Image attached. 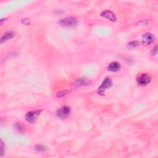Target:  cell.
Instances as JSON below:
<instances>
[{
    "label": "cell",
    "instance_id": "cell-1",
    "mask_svg": "<svg viewBox=\"0 0 158 158\" xmlns=\"http://www.w3.org/2000/svg\"><path fill=\"white\" fill-rule=\"evenodd\" d=\"M59 24L61 26L64 27H72L77 24V20L74 17H67L61 19Z\"/></svg>",
    "mask_w": 158,
    "mask_h": 158
},
{
    "label": "cell",
    "instance_id": "cell-2",
    "mask_svg": "<svg viewBox=\"0 0 158 158\" xmlns=\"http://www.w3.org/2000/svg\"><path fill=\"white\" fill-rule=\"evenodd\" d=\"M112 85H113V82L111 79L109 77L105 78L103 82H102V83L101 84V85L98 88L97 92L98 95H101V96H104L105 90L107 88H111Z\"/></svg>",
    "mask_w": 158,
    "mask_h": 158
},
{
    "label": "cell",
    "instance_id": "cell-3",
    "mask_svg": "<svg viewBox=\"0 0 158 158\" xmlns=\"http://www.w3.org/2000/svg\"><path fill=\"white\" fill-rule=\"evenodd\" d=\"M42 111V110H36V111L28 112L25 115L26 120L29 123H35Z\"/></svg>",
    "mask_w": 158,
    "mask_h": 158
},
{
    "label": "cell",
    "instance_id": "cell-4",
    "mask_svg": "<svg viewBox=\"0 0 158 158\" xmlns=\"http://www.w3.org/2000/svg\"><path fill=\"white\" fill-rule=\"evenodd\" d=\"M71 112V107L65 106L59 108L58 110L56 112V115L59 118L64 119L67 118V117L70 115Z\"/></svg>",
    "mask_w": 158,
    "mask_h": 158
},
{
    "label": "cell",
    "instance_id": "cell-5",
    "mask_svg": "<svg viewBox=\"0 0 158 158\" xmlns=\"http://www.w3.org/2000/svg\"><path fill=\"white\" fill-rule=\"evenodd\" d=\"M151 81H152V77H151L147 74H141L136 79V82L138 85L142 87L147 85L150 83Z\"/></svg>",
    "mask_w": 158,
    "mask_h": 158
},
{
    "label": "cell",
    "instance_id": "cell-6",
    "mask_svg": "<svg viewBox=\"0 0 158 158\" xmlns=\"http://www.w3.org/2000/svg\"><path fill=\"white\" fill-rule=\"evenodd\" d=\"M154 41V36L152 33H146L144 34L141 38V42L143 45L148 46L153 43Z\"/></svg>",
    "mask_w": 158,
    "mask_h": 158
},
{
    "label": "cell",
    "instance_id": "cell-7",
    "mask_svg": "<svg viewBox=\"0 0 158 158\" xmlns=\"http://www.w3.org/2000/svg\"><path fill=\"white\" fill-rule=\"evenodd\" d=\"M92 83V81L87 78H80L78 79L74 84V87H78L80 86H84L90 85Z\"/></svg>",
    "mask_w": 158,
    "mask_h": 158
},
{
    "label": "cell",
    "instance_id": "cell-8",
    "mask_svg": "<svg viewBox=\"0 0 158 158\" xmlns=\"http://www.w3.org/2000/svg\"><path fill=\"white\" fill-rule=\"evenodd\" d=\"M101 16L102 17L109 19V20H111V21H113V22H115L116 20V17L115 14H114V12H113L111 11L106 10V11H102L101 13Z\"/></svg>",
    "mask_w": 158,
    "mask_h": 158
},
{
    "label": "cell",
    "instance_id": "cell-9",
    "mask_svg": "<svg viewBox=\"0 0 158 158\" xmlns=\"http://www.w3.org/2000/svg\"><path fill=\"white\" fill-rule=\"evenodd\" d=\"M120 69H121V66L118 62H113V63H111L107 67L108 71L113 72H118L120 71Z\"/></svg>",
    "mask_w": 158,
    "mask_h": 158
},
{
    "label": "cell",
    "instance_id": "cell-10",
    "mask_svg": "<svg viewBox=\"0 0 158 158\" xmlns=\"http://www.w3.org/2000/svg\"><path fill=\"white\" fill-rule=\"evenodd\" d=\"M15 36V34L14 33L12 32H8L4 34L3 36L1 38V43H3L6 41H8L12 38H13Z\"/></svg>",
    "mask_w": 158,
    "mask_h": 158
},
{
    "label": "cell",
    "instance_id": "cell-11",
    "mask_svg": "<svg viewBox=\"0 0 158 158\" xmlns=\"http://www.w3.org/2000/svg\"><path fill=\"white\" fill-rule=\"evenodd\" d=\"M14 129L17 132L20 133H23L25 129V126L23 124H22L21 123H19V122L15 123L14 124Z\"/></svg>",
    "mask_w": 158,
    "mask_h": 158
},
{
    "label": "cell",
    "instance_id": "cell-12",
    "mask_svg": "<svg viewBox=\"0 0 158 158\" xmlns=\"http://www.w3.org/2000/svg\"><path fill=\"white\" fill-rule=\"evenodd\" d=\"M139 45V42L138 41H133L130 42L127 44V48L129 49H133Z\"/></svg>",
    "mask_w": 158,
    "mask_h": 158
},
{
    "label": "cell",
    "instance_id": "cell-13",
    "mask_svg": "<svg viewBox=\"0 0 158 158\" xmlns=\"http://www.w3.org/2000/svg\"><path fill=\"white\" fill-rule=\"evenodd\" d=\"M35 149L37 152H44L46 151V146H45L44 145H37L35 146Z\"/></svg>",
    "mask_w": 158,
    "mask_h": 158
},
{
    "label": "cell",
    "instance_id": "cell-14",
    "mask_svg": "<svg viewBox=\"0 0 158 158\" xmlns=\"http://www.w3.org/2000/svg\"><path fill=\"white\" fill-rule=\"evenodd\" d=\"M69 92L67 91V90H66V91H63V92H60L58 93V94H57V97H58V98H61V97H64V95H67Z\"/></svg>",
    "mask_w": 158,
    "mask_h": 158
},
{
    "label": "cell",
    "instance_id": "cell-15",
    "mask_svg": "<svg viewBox=\"0 0 158 158\" xmlns=\"http://www.w3.org/2000/svg\"><path fill=\"white\" fill-rule=\"evenodd\" d=\"M22 23L23 24H25V25H29L30 24V20L29 19H27V18L23 19L22 20Z\"/></svg>",
    "mask_w": 158,
    "mask_h": 158
},
{
    "label": "cell",
    "instance_id": "cell-16",
    "mask_svg": "<svg viewBox=\"0 0 158 158\" xmlns=\"http://www.w3.org/2000/svg\"><path fill=\"white\" fill-rule=\"evenodd\" d=\"M4 153V145H3V141H1V156H3Z\"/></svg>",
    "mask_w": 158,
    "mask_h": 158
},
{
    "label": "cell",
    "instance_id": "cell-17",
    "mask_svg": "<svg viewBox=\"0 0 158 158\" xmlns=\"http://www.w3.org/2000/svg\"><path fill=\"white\" fill-rule=\"evenodd\" d=\"M157 53V46H156L152 50V54L154 55H156Z\"/></svg>",
    "mask_w": 158,
    "mask_h": 158
}]
</instances>
